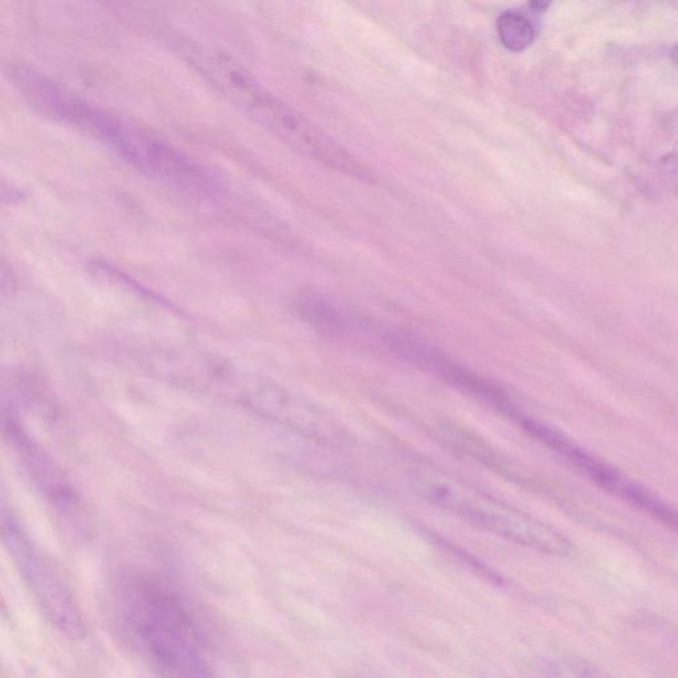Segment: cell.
<instances>
[{"label": "cell", "instance_id": "cell-1", "mask_svg": "<svg viewBox=\"0 0 678 678\" xmlns=\"http://www.w3.org/2000/svg\"><path fill=\"white\" fill-rule=\"evenodd\" d=\"M10 77L32 108L100 142L151 181L195 196L216 193L215 179L203 166L150 130L92 104L34 68L16 65Z\"/></svg>", "mask_w": 678, "mask_h": 678}, {"label": "cell", "instance_id": "cell-2", "mask_svg": "<svg viewBox=\"0 0 678 678\" xmlns=\"http://www.w3.org/2000/svg\"><path fill=\"white\" fill-rule=\"evenodd\" d=\"M118 630L129 647L161 675H212L208 639L182 591L158 575L122 574L113 592Z\"/></svg>", "mask_w": 678, "mask_h": 678}, {"label": "cell", "instance_id": "cell-3", "mask_svg": "<svg viewBox=\"0 0 678 678\" xmlns=\"http://www.w3.org/2000/svg\"><path fill=\"white\" fill-rule=\"evenodd\" d=\"M185 55L212 88L277 140L346 177L365 181L370 178L362 163L345 147L293 106L269 92L232 57L198 46L186 47Z\"/></svg>", "mask_w": 678, "mask_h": 678}, {"label": "cell", "instance_id": "cell-4", "mask_svg": "<svg viewBox=\"0 0 678 678\" xmlns=\"http://www.w3.org/2000/svg\"><path fill=\"white\" fill-rule=\"evenodd\" d=\"M122 357L147 375L181 390L211 396L272 423L287 387L226 358L193 347L132 345Z\"/></svg>", "mask_w": 678, "mask_h": 678}, {"label": "cell", "instance_id": "cell-5", "mask_svg": "<svg viewBox=\"0 0 678 678\" xmlns=\"http://www.w3.org/2000/svg\"><path fill=\"white\" fill-rule=\"evenodd\" d=\"M408 484L423 501L485 532L554 557H566L573 551L569 539L550 525L430 464L415 465L408 473Z\"/></svg>", "mask_w": 678, "mask_h": 678}, {"label": "cell", "instance_id": "cell-6", "mask_svg": "<svg viewBox=\"0 0 678 678\" xmlns=\"http://www.w3.org/2000/svg\"><path fill=\"white\" fill-rule=\"evenodd\" d=\"M4 440L24 475L51 510L61 529L84 541L91 535V517L79 490L55 457L28 430L14 404L3 403Z\"/></svg>", "mask_w": 678, "mask_h": 678}, {"label": "cell", "instance_id": "cell-7", "mask_svg": "<svg viewBox=\"0 0 678 678\" xmlns=\"http://www.w3.org/2000/svg\"><path fill=\"white\" fill-rule=\"evenodd\" d=\"M2 537L20 577L57 631L69 639L87 635L83 611L59 571L32 541L14 510L3 500Z\"/></svg>", "mask_w": 678, "mask_h": 678}, {"label": "cell", "instance_id": "cell-8", "mask_svg": "<svg viewBox=\"0 0 678 678\" xmlns=\"http://www.w3.org/2000/svg\"><path fill=\"white\" fill-rule=\"evenodd\" d=\"M497 34L502 46L514 53L532 46L535 30L532 22L520 12L508 11L497 20Z\"/></svg>", "mask_w": 678, "mask_h": 678}, {"label": "cell", "instance_id": "cell-9", "mask_svg": "<svg viewBox=\"0 0 678 678\" xmlns=\"http://www.w3.org/2000/svg\"><path fill=\"white\" fill-rule=\"evenodd\" d=\"M435 541L437 542V545L443 547L444 550H447L449 554H452L453 557L463 562L465 566H468L469 569L473 571V573L479 574L485 581L493 584H502V582H504V579H502L500 574L490 569L489 566L484 565V563H481L479 559H476L473 555L468 554L467 551L461 550L459 547L453 546L451 542L444 541V539L439 537H435Z\"/></svg>", "mask_w": 678, "mask_h": 678}, {"label": "cell", "instance_id": "cell-10", "mask_svg": "<svg viewBox=\"0 0 678 678\" xmlns=\"http://www.w3.org/2000/svg\"><path fill=\"white\" fill-rule=\"evenodd\" d=\"M551 3H553V0H530V7L535 12H543L550 7Z\"/></svg>", "mask_w": 678, "mask_h": 678}, {"label": "cell", "instance_id": "cell-11", "mask_svg": "<svg viewBox=\"0 0 678 678\" xmlns=\"http://www.w3.org/2000/svg\"><path fill=\"white\" fill-rule=\"evenodd\" d=\"M669 56H671L672 63L678 67V44H676V46L671 49Z\"/></svg>", "mask_w": 678, "mask_h": 678}]
</instances>
